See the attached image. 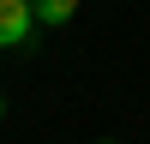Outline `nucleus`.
Segmentation results:
<instances>
[{
  "label": "nucleus",
  "mask_w": 150,
  "mask_h": 144,
  "mask_svg": "<svg viewBox=\"0 0 150 144\" xmlns=\"http://www.w3.org/2000/svg\"><path fill=\"white\" fill-rule=\"evenodd\" d=\"M30 6H36V24H54V30L78 18V0H30Z\"/></svg>",
  "instance_id": "nucleus-2"
},
{
  "label": "nucleus",
  "mask_w": 150,
  "mask_h": 144,
  "mask_svg": "<svg viewBox=\"0 0 150 144\" xmlns=\"http://www.w3.org/2000/svg\"><path fill=\"white\" fill-rule=\"evenodd\" d=\"M30 30H36V6L30 0H0V48L30 42Z\"/></svg>",
  "instance_id": "nucleus-1"
},
{
  "label": "nucleus",
  "mask_w": 150,
  "mask_h": 144,
  "mask_svg": "<svg viewBox=\"0 0 150 144\" xmlns=\"http://www.w3.org/2000/svg\"><path fill=\"white\" fill-rule=\"evenodd\" d=\"M0 120H6V102H0Z\"/></svg>",
  "instance_id": "nucleus-3"
}]
</instances>
